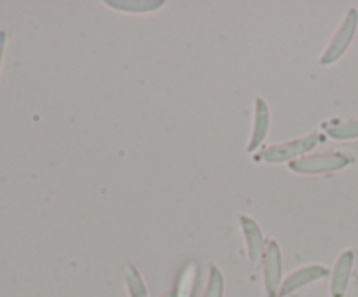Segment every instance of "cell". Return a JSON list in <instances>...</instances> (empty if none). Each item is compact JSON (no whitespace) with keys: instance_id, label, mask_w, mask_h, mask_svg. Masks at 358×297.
<instances>
[{"instance_id":"11","label":"cell","mask_w":358,"mask_h":297,"mask_svg":"<svg viewBox=\"0 0 358 297\" xmlns=\"http://www.w3.org/2000/svg\"><path fill=\"white\" fill-rule=\"evenodd\" d=\"M108 7H112V9L115 10H124V13H150V10H157L159 7L164 6V2H161V0H157V2H150V0H147V2H143V0H140V2H136V0H107Z\"/></svg>"},{"instance_id":"14","label":"cell","mask_w":358,"mask_h":297,"mask_svg":"<svg viewBox=\"0 0 358 297\" xmlns=\"http://www.w3.org/2000/svg\"><path fill=\"white\" fill-rule=\"evenodd\" d=\"M275 297H297L296 294H278V296H275Z\"/></svg>"},{"instance_id":"2","label":"cell","mask_w":358,"mask_h":297,"mask_svg":"<svg viewBox=\"0 0 358 297\" xmlns=\"http://www.w3.org/2000/svg\"><path fill=\"white\" fill-rule=\"evenodd\" d=\"M352 163L353 157L345 152H324L299 157V159L289 163V168L292 171H296V173L318 175L345 170V168H348Z\"/></svg>"},{"instance_id":"7","label":"cell","mask_w":358,"mask_h":297,"mask_svg":"<svg viewBox=\"0 0 358 297\" xmlns=\"http://www.w3.org/2000/svg\"><path fill=\"white\" fill-rule=\"evenodd\" d=\"M331 275L329 268L320 264H310L304 266V268L296 269L294 273H290L282 283V289H280V294H294L297 292L303 287L310 285V283L317 282V280L325 278V276Z\"/></svg>"},{"instance_id":"8","label":"cell","mask_w":358,"mask_h":297,"mask_svg":"<svg viewBox=\"0 0 358 297\" xmlns=\"http://www.w3.org/2000/svg\"><path fill=\"white\" fill-rule=\"evenodd\" d=\"M269 131V107L268 101L264 98H255V108H254V128H252L250 140L247 143V152H255L261 149L264 143L266 136Z\"/></svg>"},{"instance_id":"5","label":"cell","mask_w":358,"mask_h":297,"mask_svg":"<svg viewBox=\"0 0 358 297\" xmlns=\"http://www.w3.org/2000/svg\"><path fill=\"white\" fill-rule=\"evenodd\" d=\"M238 219H240L241 231H243L245 243H247L248 259H250L252 268H259V266L262 264V259H264L266 247H268V241H266L264 233H262L259 224L255 222L250 215L241 213Z\"/></svg>"},{"instance_id":"10","label":"cell","mask_w":358,"mask_h":297,"mask_svg":"<svg viewBox=\"0 0 358 297\" xmlns=\"http://www.w3.org/2000/svg\"><path fill=\"white\" fill-rule=\"evenodd\" d=\"M196 282H198V264L187 262L178 275L173 289V297H194Z\"/></svg>"},{"instance_id":"3","label":"cell","mask_w":358,"mask_h":297,"mask_svg":"<svg viewBox=\"0 0 358 297\" xmlns=\"http://www.w3.org/2000/svg\"><path fill=\"white\" fill-rule=\"evenodd\" d=\"M358 28V10L357 9H348V13L343 17L341 24L338 27V30L332 35L331 42L325 48L324 55L320 56L322 65H332L338 59L343 58V55L346 52V49L352 44L353 37L357 34Z\"/></svg>"},{"instance_id":"4","label":"cell","mask_w":358,"mask_h":297,"mask_svg":"<svg viewBox=\"0 0 358 297\" xmlns=\"http://www.w3.org/2000/svg\"><path fill=\"white\" fill-rule=\"evenodd\" d=\"M262 271H264V287L269 297H275L282 289V250L276 240H268L264 259H262Z\"/></svg>"},{"instance_id":"12","label":"cell","mask_w":358,"mask_h":297,"mask_svg":"<svg viewBox=\"0 0 358 297\" xmlns=\"http://www.w3.org/2000/svg\"><path fill=\"white\" fill-rule=\"evenodd\" d=\"M124 282L126 287H128L129 297H149V292H147V287L145 283H143L142 275H140V271L133 264H126Z\"/></svg>"},{"instance_id":"1","label":"cell","mask_w":358,"mask_h":297,"mask_svg":"<svg viewBox=\"0 0 358 297\" xmlns=\"http://www.w3.org/2000/svg\"><path fill=\"white\" fill-rule=\"evenodd\" d=\"M322 135H324L322 131H313L306 136H301V138L264 147V149L257 150V152L254 154V159L257 161V163L268 164L292 163V161L306 156V152H310V150H313L318 143H322V140H324Z\"/></svg>"},{"instance_id":"9","label":"cell","mask_w":358,"mask_h":297,"mask_svg":"<svg viewBox=\"0 0 358 297\" xmlns=\"http://www.w3.org/2000/svg\"><path fill=\"white\" fill-rule=\"evenodd\" d=\"M320 129L329 138L353 140L358 138V119H329Z\"/></svg>"},{"instance_id":"15","label":"cell","mask_w":358,"mask_h":297,"mask_svg":"<svg viewBox=\"0 0 358 297\" xmlns=\"http://www.w3.org/2000/svg\"><path fill=\"white\" fill-rule=\"evenodd\" d=\"M161 297H173V290H170V292L163 294V296H161Z\"/></svg>"},{"instance_id":"13","label":"cell","mask_w":358,"mask_h":297,"mask_svg":"<svg viewBox=\"0 0 358 297\" xmlns=\"http://www.w3.org/2000/svg\"><path fill=\"white\" fill-rule=\"evenodd\" d=\"M224 296V275L215 264H210L208 283H206L203 297H222Z\"/></svg>"},{"instance_id":"6","label":"cell","mask_w":358,"mask_h":297,"mask_svg":"<svg viewBox=\"0 0 358 297\" xmlns=\"http://www.w3.org/2000/svg\"><path fill=\"white\" fill-rule=\"evenodd\" d=\"M353 264H355V250L350 248L339 255L331 275V297H346Z\"/></svg>"}]
</instances>
